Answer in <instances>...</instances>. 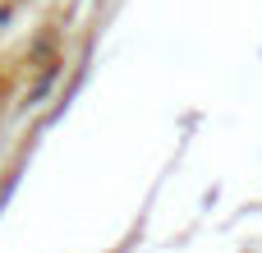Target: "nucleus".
Segmentation results:
<instances>
[]
</instances>
